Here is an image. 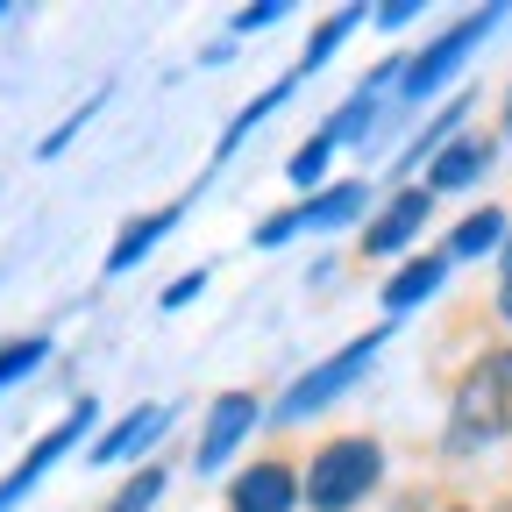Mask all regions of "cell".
Masks as SVG:
<instances>
[{"label":"cell","mask_w":512,"mask_h":512,"mask_svg":"<svg viewBox=\"0 0 512 512\" xmlns=\"http://www.w3.org/2000/svg\"><path fill=\"white\" fill-rule=\"evenodd\" d=\"M399 72H406V57H384L377 72H363V86H356L328 121H320V136H328L335 150H342V143H370L377 128H384V114H392V100H399Z\"/></svg>","instance_id":"cell-6"},{"label":"cell","mask_w":512,"mask_h":512,"mask_svg":"<svg viewBox=\"0 0 512 512\" xmlns=\"http://www.w3.org/2000/svg\"><path fill=\"white\" fill-rule=\"evenodd\" d=\"M463 121H470V93H456V100H448V107H441V114L420 128V136H413V143L392 157V178L406 185V171H427V164H434V150H448V143L463 136Z\"/></svg>","instance_id":"cell-15"},{"label":"cell","mask_w":512,"mask_h":512,"mask_svg":"<svg viewBox=\"0 0 512 512\" xmlns=\"http://www.w3.org/2000/svg\"><path fill=\"white\" fill-rule=\"evenodd\" d=\"M50 356H57V342H50V335H15V342H0V399H8L15 384H29Z\"/></svg>","instance_id":"cell-19"},{"label":"cell","mask_w":512,"mask_h":512,"mask_svg":"<svg viewBox=\"0 0 512 512\" xmlns=\"http://www.w3.org/2000/svg\"><path fill=\"white\" fill-rule=\"evenodd\" d=\"M328 164H335V143L313 128V136H306V143L285 157V178H292V192H306V200H313V192L328 185Z\"/></svg>","instance_id":"cell-20"},{"label":"cell","mask_w":512,"mask_h":512,"mask_svg":"<svg viewBox=\"0 0 512 512\" xmlns=\"http://www.w3.org/2000/svg\"><path fill=\"white\" fill-rule=\"evenodd\" d=\"M363 22H370V8H335L328 22H320V29L306 36V57L292 64V72H299V79H313L320 64H328V57H335V50H342V43H349V36L363 29Z\"/></svg>","instance_id":"cell-17"},{"label":"cell","mask_w":512,"mask_h":512,"mask_svg":"<svg viewBox=\"0 0 512 512\" xmlns=\"http://www.w3.org/2000/svg\"><path fill=\"white\" fill-rule=\"evenodd\" d=\"M413 15H420V0H384V8H370V22H377V29H406Z\"/></svg>","instance_id":"cell-26"},{"label":"cell","mask_w":512,"mask_h":512,"mask_svg":"<svg viewBox=\"0 0 512 512\" xmlns=\"http://www.w3.org/2000/svg\"><path fill=\"white\" fill-rule=\"evenodd\" d=\"M456 512H463V505H456Z\"/></svg>","instance_id":"cell-30"},{"label":"cell","mask_w":512,"mask_h":512,"mask_svg":"<svg viewBox=\"0 0 512 512\" xmlns=\"http://www.w3.org/2000/svg\"><path fill=\"white\" fill-rule=\"evenodd\" d=\"M498 29V8H477V15H463L448 36H434L420 57H406V72H399V100H392V114H420L434 93H448V79L463 72V64L484 50V36Z\"/></svg>","instance_id":"cell-3"},{"label":"cell","mask_w":512,"mask_h":512,"mask_svg":"<svg viewBox=\"0 0 512 512\" xmlns=\"http://www.w3.org/2000/svg\"><path fill=\"white\" fill-rule=\"evenodd\" d=\"M498 320L512 328V264H505V278H498Z\"/></svg>","instance_id":"cell-27"},{"label":"cell","mask_w":512,"mask_h":512,"mask_svg":"<svg viewBox=\"0 0 512 512\" xmlns=\"http://www.w3.org/2000/svg\"><path fill=\"white\" fill-rule=\"evenodd\" d=\"M484 171H491V143H484V136H456L448 150H434V164H427V192H470Z\"/></svg>","instance_id":"cell-16"},{"label":"cell","mask_w":512,"mask_h":512,"mask_svg":"<svg viewBox=\"0 0 512 512\" xmlns=\"http://www.w3.org/2000/svg\"><path fill=\"white\" fill-rule=\"evenodd\" d=\"M93 427H100V399H72V406H64V420H57V427H43V434L22 448V456L0 470V512L29 505V498H36V484H43L64 456H72V448H79Z\"/></svg>","instance_id":"cell-4"},{"label":"cell","mask_w":512,"mask_h":512,"mask_svg":"<svg viewBox=\"0 0 512 512\" xmlns=\"http://www.w3.org/2000/svg\"><path fill=\"white\" fill-rule=\"evenodd\" d=\"M164 491H171V470H164V463H143L136 477H121V491H114L100 512H157Z\"/></svg>","instance_id":"cell-21"},{"label":"cell","mask_w":512,"mask_h":512,"mask_svg":"<svg viewBox=\"0 0 512 512\" xmlns=\"http://www.w3.org/2000/svg\"><path fill=\"white\" fill-rule=\"evenodd\" d=\"M228 512H299V470L278 456H256L228 477Z\"/></svg>","instance_id":"cell-9"},{"label":"cell","mask_w":512,"mask_h":512,"mask_svg":"<svg viewBox=\"0 0 512 512\" xmlns=\"http://www.w3.org/2000/svg\"><path fill=\"white\" fill-rule=\"evenodd\" d=\"M299 86H306L299 72H285V79H271L264 93H256V100H249V107H242V114H235V121L221 128V143H214V164H228V157H235V150H242V143L256 136V128H264V121L278 114V107H292V100H299Z\"/></svg>","instance_id":"cell-14"},{"label":"cell","mask_w":512,"mask_h":512,"mask_svg":"<svg viewBox=\"0 0 512 512\" xmlns=\"http://www.w3.org/2000/svg\"><path fill=\"white\" fill-rule=\"evenodd\" d=\"M306 214V235H335V228H356L370 214V178H335V185H320L313 200H299Z\"/></svg>","instance_id":"cell-12"},{"label":"cell","mask_w":512,"mask_h":512,"mask_svg":"<svg viewBox=\"0 0 512 512\" xmlns=\"http://www.w3.org/2000/svg\"><path fill=\"white\" fill-rule=\"evenodd\" d=\"M100 107H107V86H100V93H86V100H79V107H72V114H64V121H57V128H50V136H43V143H36V157H43V164H57V157H64V150H72V143H79V136H86V121H93V114H100Z\"/></svg>","instance_id":"cell-22"},{"label":"cell","mask_w":512,"mask_h":512,"mask_svg":"<svg viewBox=\"0 0 512 512\" xmlns=\"http://www.w3.org/2000/svg\"><path fill=\"white\" fill-rule=\"evenodd\" d=\"M8 22H15V8H8V0H0V29H8Z\"/></svg>","instance_id":"cell-28"},{"label":"cell","mask_w":512,"mask_h":512,"mask_svg":"<svg viewBox=\"0 0 512 512\" xmlns=\"http://www.w3.org/2000/svg\"><path fill=\"white\" fill-rule=\"evenodd\" d=\"M384 342H392V320L384 328H370V335H356V342H342L335 356H320L313 370H299L285 392H278V406H271V420L278 427H292V420H313V413H328L342 392H356V384L370 377V363L384 356Z\"/></svg>","instance_id":"cell-2"},{"label":"cell","mask_w":512,"mask_h":512,"mask_svg":"<svg viewBox=\"0 0 512 512\" xmlns=\"http://www.w3.org/2000/svg\"><path fill=\"white\" fill-rule=\"evenodd\" d=\"M178 413L164 406V399H150V406H128L121 420H107L100 427V441H86V463L93 470H114V463H136V456H150V448L164 441V427H171Z\"/></svg>","instance_id":"cell-8"},{"label":"cell","mask_w":512,"mask_h":512,"mask_svg":"<svg viewBox=\"0 0 512 512\" xmlns=\"http://www.w3.org/2000/svg\"><path fill=\"white\" fill-rule=\"evenodd\" d=\"M292 8H285V0H256V8H235L228 15V36H256V29H278Z\"/></svg>","instance_id":"cell-24"},{"label":"cell","mask_w":512,"mask_h":512,"mask_svg":"<svg viewBox=\"0 0 512 512\" xmlns=\"http://www.w3.org/2000/svg\"><path fill=\"white\" fill-rule=\"evenodd\" d=\"M427 214H434V192H427V185H399L392 207L363 228V256H399V249L427 228Z\"/></svg>","instance_id":"cell-10"},{"label":"cell","mask_w":512,"mask_h":512,"mask_svg":"<svg viewBox=\"0 0 512 512\" xmlns=\"http://www.w3.org/2000/svg\"><path fill=\"white\" fill-rule=\"evenodd\" d=\"M256 427H264V399L242 392V384H235V392H221V399L207 406L200 448H192V470H200V477H221V470L235 463V448H242Z\"/></svg>","instance_id":"cell-7"},{"label":"cell","mask_w":512,"mask_h":512,"mask_svg":"<svg viewBox=\"0 0 512 512\" xmlns=\"http://www.w3.org/2000/svg\"><path fill=\"white\" fill-rule=\"evenodd\" d=\"M292 235H306V214H299V207H285V214H271V221H256V228H249L256 249H285Z\"/></svg>","instance_id":"cell-23"},{"label":"cell","mask_w":512,"mask_h":512,"mask_svg":"<svg viewBox=\"0 0 512 512\" xmlns=\"http://www.w3.org/2000/svg\"><path fill=\"white\" fill-rule=\"evenodd\" d=\"M505 370H512V356H491V363H477V377H463L456 413H448V441L456 448H484L505 434V420H512V377Z\"/></svg>","instance_id":"cell-5"},{"label":"cell","mask_w":512,"mask_h":512,"mask_svg":"<svg viewBox=\"0 0 512 512\" xmlns=\"http://www.w3.org/2000/svg\"><path fill=\"white\" fill-rule=\"evenodd\" d=\"M185 214H192V200H171V207H157V214H136V221H121V235L107 242V278H128V271H136L143 264V256L171 235V228H185Z\"/></svg>","instance_id":"cell-11"},{"label":"cell","mask_w":512,"mask_h":512,"mask_svg":"<svg viewBox=\"0 0 512 512\" xmlns=\"http://www.w3.org/2000/svg\"><path fill=\"white\" fill-rule=\"evenodd\" d=\"M384 484V441L377 434H335L320 441L299 470V505L306 512H356Z\"/></svg>","instance_id":"cell-1"},{"label":"cell","mask_w":512,"mask_h":512,"mask_svg":"<svg viewBox=\"0 0 512 512\" xmlns=\"http://www.w3.org/2000/svg\"><path fill=\"white\" fill-rule=\"evenodd\" d=\"M505 242H512V235H505Z\"/></svg>","instance_id":"cell-31"},{"label":"cell","mask_w":512,"mask_h":512,"mask_svg":"<svg viewBox=\"0 0 512 512\" xmlns=\"http://www.w3.org/2000/svg\"><path fill=\"white\" fill-rule=\"evenodd\" d=\"M441 278H448V256H406V264H399L392 278H384V285H377V306H384V313H392V320H399V313H413V306H427V299L441 292Z\"/></svg>","instance_id":"cell-13"},{"label":"cell","mask_w":512,"mask_h":512,"mask_svg":"<svg viewBox=\"0 0 512 512\" xmlns=\"http://www.w3.org/2000/svg\"><path fill=\"white\" fill-rule=\"evenodd\" d=\"M505 136H512V93H505Z\"/></svg>","instance_id":"cell-29"},{"label":"cell","mask_w":512,"mask_h":512,"mask_svg":"<svg viewBox=\"0 0 512 512\" xmlns=\"http://www.w3.org/2000/svg\"><path fill=\"white\" fill-rule=\"evenodd\" d=\"M200 292H207V271H185V278H171V285L157 292V306H164V313H178V306H192Z\"/></svg>","instance_id":"cell-25"},{"label":"cell","mask_w":512,"mask_h":512,"mask_svg":"<svg viewBox=\"0 0 512 512\" xmlns=\"http://www.w3.org/2000/svg\"><path fill=\"white\" fill-rule=\"evenodd\" d=\"M512 235V221L498 214V207H484V214H470V221H456V228H448V264H456V256H463V264H470V256H491L498 242Z\"/></svg>","instance_id":"cell-18"}]
</instances>
